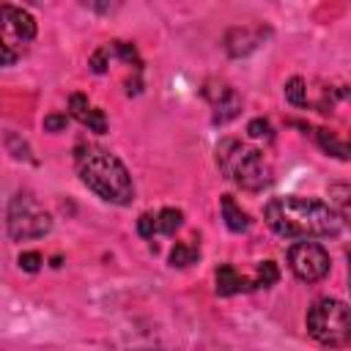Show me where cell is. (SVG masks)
<instances>
[{
  "instance_id": "obj_17",
  "label": "cell",
  "mask_w": 351,
  "mask_h": 351,
  "mask_svg": "<svg viewBox=\"0 0 351 351\" xmlns=\"http://www.w3.org/2000/svg\"><path fill=\"white\" fill-rule=\"evenodd\" d=\"M247 132H250V137H255V140H271V126H269V121L266 118H255V121H250V126H247Z\"/></svg>"
},
{
  "instance_id": "obj_13",
  "label": "cell",
  "mask_w": 351,
  "mask_h": 351,
  "mask_svg": "<svg viewBox=\"0 0 351 351\" xmlns=\"http://www.w3.org/2000/svg\"><path fill=\"white\" fill-rule=\"evenodd\" d=\"M184 222V214L178 208H162L156 214V233H165V236H173Z\"/></svg>"
},
{
  "instance_id": "obj_22",
  "label": "cell",
  "mask_w": 351,
  "mask_h": 351,
  "mask_svg": "<svg viewBox=\"0 0 351 351\" xmlns=\"http://www.w3.org/2000/svg\"><path fill=\"white\" fill-rule=\"evenodd\" d=\"M140 351H162V348H140Z\"/></svg>"
},
{
  "instance_id": "obj_15",
  "label": "cell",
  "mask_w": 351,
  "mask_h": 351,
  "mask_svg": "<svg viewBox=\"0 0 351 351\" xmlns=\"http://www.w3.org/2000/svg\"><path fill=\"white\" fill-rule=\"evenodd\" d=\"M277 280H280L277 263H274V261H263V263H258V274L252 277V291H255V288H269V285H274Z\"/></svg>"
},
{
  "instance_id": "obj_2",
  "label": "cell",
  "mask_w": 351,
  "mask_h": 351,
  "mask_svg": "<svg viewBox=\"0 0 351 351\" xmlns=\"http://www.w3.org/2000/svg\"><path fill=\"white\" fill-rule=\"evenodd\" d=\"M74 162H77V173L82 178V184L90 186L101 200L115 203V206L132 203L134 184H132L126 165L115 154H110L99 145H82V148H77Z\"/></svg>"
},
{
  "instance_id": "obj_3",
  "label": "cell",
  "mask_w": 351,
  "mask_h": 351,
  "mask_svg": "<svg viewBox=\"0 0 351 351\" xmlns=\"http://www.w3.org/2000/svg\"><path fill=\"white\" fill-rule=\"evenodd\" d=\"M217 165L233 184H239L241 189H250V192H258V189L269 186V181H271V165L266 162L263 151H258L241 140H230V137L222 140L217 145Z\"/></svg>"
},
{
  "instance_id": "obj_4",
  "label": "cell",
  "mask_w": 351,
  "mask_h": 351,
  "mask_svg": "<svg viewBox=\"0 0 351 351\" xmlns=\"http://www.w3.org/2000/svg\"><path fill=\"white\" fill-rule=\"evenodd\" d=\"M307 332L313 340L329 348H343L351 340V321H348V307L340 299H318L307 310Z\"/></svg>"
},
{
  "instance_id": "obj_19",
  "label": "cell",
  "mask_w": 351,
  "mask_h": 351,
  "mask_svg": "<svg viewBox=\"0 0 351 351\" xmlns=\"http://www.w3.org/2000/svg\"><path fill=\"white\" fill-rule=\"evenodd\" d=\"M41 263H44V261H41L38 252H22V255H19V266H22L25 271H38Z\"/></svg>"
},
{
  "instance_id": "obj_14",
  "label": "cell",
  "mask_w": 351,
  "mask_h": 351,
  "mask_svg": "<svg viewBox=\"0 0 351 351\" xmlns=\"http://www.w3.org/2000/svg\"><path fill=\"white\" fill-rule=\"evenodd\" d=\"M285 99L293 104V107H307V82L302 77H291L285 82Z\"/></svg>"
},
{
  "instance_id": "obj_1",
  "label": "cell",
  "mask_w": 351,
  "mask_h": 351,
  "mask_svg": "<svg viewBox=\"0 0 351 351\" xmlns=\"http://www.w3.org/2000/svg\"><path fill=\"white\" fill-rule=\"evenodd\" d=\"M266 225L285 239H326L343 230V217L335 206L310 197H271L263 208Z\"/></svg>"
},
{
  "instance_id": "obj_5",
  "label": "cell",
  "mask_w": 351,
  "mask_h": 351,
  "mask_svg": "<svg viewBox=\"0 0 351 351\" xmlns=\"http://www.w3.org/2000/svg\"><path fill=\"white\" fill-rule=\"evenodd\" d=\"M36 38V19L11 3H0V66H14Z\"/></svg>"
},
{
  "instance_id": "obj_12",
  "label": "cell",
  "mask_w": 351,
  "mask_h": 351,
  "mask_svg": "<svg viewBox=\"0 0 351 351\" xmlns=\"http://www.w3.org/2000/svg\"><path fill=\"white\" fill-rule=\"evenodd\" d=\"M315 140H318V145L326 151V154H332V156H337V159H348V145L343 143V140H337L329 129H315Z\"/></svg>"
},
{
  "instance_id": "obj_11",
  "label": "cell",
  "mask_w": 351,
  "mask_h": 351,
  "mask_svg": "<svg viewBox=\"0 0 351 351\" xmlns=\"http://www.w3.org/2000/svg\"><path fill=\"white\" fill-rule=\"evenodd\" d=\"M219 208H222V217H225V225L230 228V230H236V233H241V230H247L250 228V214L230 197V195H222L219 197Z\"/></svg>"
},
{
  "instance_id": "obj_7",
  "label": "cell",
  "mask_w": 351,
  "mask_h": 351,
  "mask_svg": "<svg viewBox=\"0 0 351 351\" xmlns=\"http://www.w3.org/2000/svg\"><path fill=\"white\" fill-rule=\"evenodd\" d=\"M288 266L302 282H318L329 274V252L315 241H299L288 250Z\"/></svg>"
},
{
  "instance_id": "obj_20",
  "label": "cell",
  "mask_w": 351,
  "mask_h": 351,
  "mask_svg": "<svg viewBox=\"0 0 351 351\" xmlns=\"http://www.w3.org/2000/svg\"><path fill=\"white\" fill-rule=\"evenodd\" d=\"M107 58H110V49H107V47L99 49V52H93V58H90V69H93L96 74H101V71L107 69Z\"/></svg>"
},
{
  "instance_id": "obj_18",
  "label": "cell",
  "mask_w": 351,
  "mask_h": 351,
  "mask_svg": "<svg viewBox=\"0 0 351 351\" xmlns=\"http://www.w3.org/2000/svg\"><path fill=\"white\" fill-rule=\"evenodd\" d=\"M137 233H140L143 239H151V236L156 233V217L140 214V219H137Z\"/></svg>"
},
{
  "instance_id": "obj_6",
  "label": "cell",
  "mask_w": 351,
  "mask_h": 351,
  "mask_svg": "<svg viewBox=\"0 0 351 351\" xmlns=\"http://www.w3.org/2000/svg\"><path fill=\"white\" fill-rule=\"evenodd\" d=\"M5 225L11 239L16 241H27V239H41L44 233H49L52 228V217L41 208V203L27 195V192H16L8 203V214H5Z\"/></svg>"
},
{
  "instance_id": "obj_10",
  "label": "cell",
  "mask_w": 351,
  "mask_h": 351,
  "mask_svg": "<svg viewBox=\"0 0 351 351\" xmlns=\"http://www.w3.org/2000/svg\"><path fill=\"white\" fill-rule=\"evenodd\" d=\"M241 291H252V280L241 277L230 263L219 266L217 269V293L219 296H233V293H241Z\"/></svg>"
},
{
  "instance_id": "obj_9",
  "label": "cell",
  "mask_w": 351,
  "mask_h": 351,
  "mask_svg": "<svg viewBox=\"0 0 351 351\" xmlns=\"http://www.w3.org/2000/svg\"><path fill=\"white\" fill-rule=\"evenodd\" d=\"M69 107H71V115H74L82 126H88L90 132H96V134H104V132H107V118H104V112L96 110V107H90L82 93H74V96L69 99Z\"/></svg>"
},
{
  "instance_id": "obj_16",
  "label": "cell",
  "mask_w": 351,
  "mask_h": 351,
  "mask_svg": "<svg viewBox=\"0 0 351 351\" xmlns=\"http://www.w3.org/2000/svg\"><path fill=\"white\" fill-rule=\"evenodd\" d=\"M197 258V244H176L170 252V263L173 266H189Z\"/></svg>"
},
{
  "instance_id": "obj_8",
  "label": "cell",
  "mask_w": 351,
  "mask_h": 351,
  "mask_svg": "<svg viewBox=\"0 0 351 351\" xmlns=\"http://www.w3.org/2000/svg\"><path fill=\"white\" fill-rule=\"evenodd\" d=\"M206 96H208L211 104H214V123H225V121L236 118L239 110H241V99H239V93H236L233 88H228V85L206 88Z\"/></svg>"
},
{
  "instance_id": "obj_21",
  "label": "cell",
  "mask_w": 351,
  "mask_h": 351,
  "mask_svg": "<svg viewBox=\"0 0 351 351\" xmlns=\"http://www.w3.org/2000/svg\"><path fill=\"white\" fill-rule=\"evenodd\" d=\"M66 123H69V115H47L44 118L47 132H60V129H66Z\"/></svg>"
}]
</instances>
